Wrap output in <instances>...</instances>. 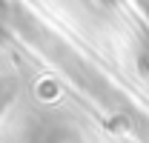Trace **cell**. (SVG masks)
Wrapping results in <instances>:
<instances>
[{"label":"cell","instance_id":"cell-1","mask_svg":"<svg viewBox=\"0 0 149 143\" xmlns=\"http://www.w3.org/2000/svg\"><path fill=\"white\" fill-rule=\"evenodd\" d=\"M3 37H6V29H3V23H0V40H3Z\"/></svg>","mask_w":149,"mask_h":143}]
</instances>
